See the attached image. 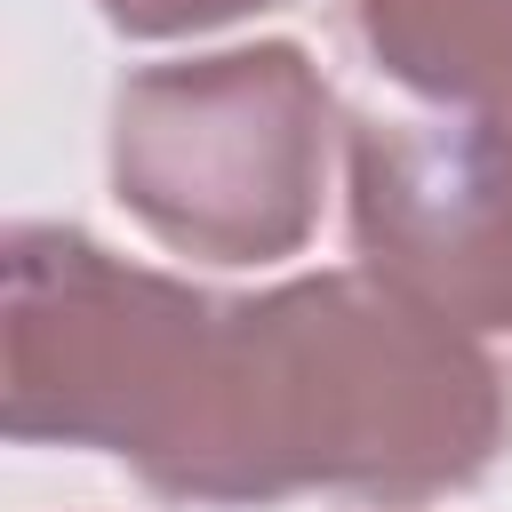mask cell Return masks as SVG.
I'll return each instance as SVG.
<instances>
[{
	"mask_svg": "<svg viewBox=\"0 0 512 512\" xmlns=\"http://www.w3.org/2000/svg\"><path fill=\"white\" fill-rule=\"evenodd\" d=\"M344 208L360 272L464 336H512V120H352Z\"/></svg>",
	"mask_w": 512,
	"mask_h": 512,
	"instance_id": "obj_4",
	"label": "cell"
},
{
	"mask_svg": "<svg viewBox=\"0 0 512 512\" xmlns=\"http://www.w3.org/2000/svg\"><path fill=\"white\" fill-rule=\"evenodd\" d=\"M512 448V376L376 272L208 296L184 384L136 456L168 504H432Z\"/></svg>",
	"mask_w": 512,
	"mask_h": 512,
	"instance_id": "obj_1",
	"label": "cell"
},
{
	"mask_svg": "<svg viewBox=\"0 0 512 512\" xmlns=\"http://www.w3.org/2000/svg\"><path fill=\"white\" fill-rule=\"evenodd\" d=\"M0 424L24 448H96L136 472L152 448L208 288L112 256L80 224H16L0 248Z\"/></svg>",
	"mask_w": 512,
	"mask_h": 512,
	"instance_id": "obj_3",
	"label": "cell"
},
{
	"mask_svg": "<svg viewBox=\"0 0 512 512\" xmlns=\"http://www.w3.org/2000/svg\"><path fill=\"white\" fill-rule=\"evenodd\" d=\"M256 8H280V0H96V16L128 40H184V32H216V24H240Z\"/></svg>",
	"mask_w": 512,
	"mask_h": 512,
	"instance_id": "obj_6",
	"label": "cell"
},
{
	"mask_svg": "<svg viewBox=\"0 0 512 512\" xmlns=\"http://www.w3.org/2000/svg\"><path fill=\"white\" fill-rule=\"evenodd\" d=\"M344 32L416 104L512 120V0H344Z\"/></svg>",
	"mask_w": 512,
	"mask_h": 512,
	"instance_id": "obj_5",
	"label": "cell"
},
{
	"mask_svg": "<svg viewBox=\"0 0 512 512\" xmlns=\"http://www.w3.org/2000/svg\"><path fill=\"white\" fill-rule=\"evenodd\" d=\"M336 96L296 40L144 64L112 88V200L200 264H280L328 192Z\"/></svg>",
	"mask_w": 512,
	"mask_h": 512,
	"instance_id": "obj_2",
	"label": "cell"
}]
</instances>
